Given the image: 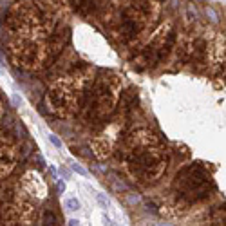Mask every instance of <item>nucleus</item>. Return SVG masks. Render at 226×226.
<instances>
[{"label": "nucleus", "mask_w": 226, "mask_h": 226, "mask_svg": "<svg viewBox=\"0 0 226 226\" xmlns=\"http://www.w3.org/2000/svg\"><path fill=\"white\" fill-rule=\"evenodd\" d=\"M18 185L31 195L34 201H43V199L49 195L47 181L42 177V174L38 170H27L25 174L22 175V179H20Z\"/></svg>", "instance_id": "obj_10"}, {"label": "nucleus", "mask_w": 226, "mask_h": 226, "mask_svg": "<svg viewBox=\"0 0 226 226\" xmlns=\"http://www.w3.org/2000/svg\"><path fill=\"white\" fill-rule=\"evenodd\" d=\"M127 175L139 185H154L168 166V152L148 129H138L121 138L116 147Z\"/></svg>", "instance_id": "obj_1"}, {"label": "nucleus", "mask_w": 226, "mask_h": 226, "mask_svg": "<svg viewBox=\"0 0 226 226\" xmlns=\"http://www.w3.org/2000/svg\"><path fill=\"white\" fill-rule=\"evenodd\" d=\"M56 20L45 16L38 4L20 0L11 6L4 18V38H49Z\"/></svg>", "instance_id": "obj_5"}, {"label": "nucleus", "mask_w": 226, "mask_h": 226, "mask_svg": "<svg viewBox=\"0 0 226 226\" xmlns=\"http://www.w3.org/2000/svg\"><path fill=\"white\" fill-rule=\"evenodd\" d=\"M93 82L91 69H76V71L56 78L45 93L47 111L58 118H72L80 112L83 94L87 85Z\"/></svg>", "instance_id": "obj_3"}, {"label": "nucleus", "mask_w": 226, "mask_h": 226, "mask_svg": "<svg viewBox=\"0 0 226 226\" xmlns=\"http://www.w3.org/2000/svg\"><path fill=\"white\" fill-rule=\"evenodd\" d=\"M129 109H130L129 102L123 105L118 103L116 111L105 121L100 123L102 127L98 129V132L91 139V150L98 159H107L116 150L118 143L121 141L125 127L129 123Z\"/></svg>", "instance_id": "obj_8"}, {"label": "nucleus", "mask_w": 226, "mask_h": 226, "mask_svg": "<svg viewBox=\"0 0 226 226\" xmlns=\"http://www.w3.org/2000/svg\"><path fill=\"white\" fill-rule=\"evenodd\" d=\"M72 168H74V170H76L78 174H82V175H85V174H87V172L83 170V168H82V166H80V165H72Z\"/></svg>", "instance_id": "obj_15"}, {"label": "nucleus", "mask_w": 226, "mask_h": 226, "mask_svg": "<svg viewBox=\"0 0 226 226\" xmlns=\"http://www.w3.org/2000/svg\"><path fill=\"white\" fill-rule=\"evenodd\" d=\"M65 206H67L71 212H76V210L80 208V203H78V199H69V201L65 203Z\"/></svg>", "instance_id": "obj_14"}, {"label": "nucleus", "mask_w": 226, "mask_h": 226, "mask_svg": "<svg viewBox=\"0 0 226 226\" xmlns=\"http://www.w3.org/2000/svg\"><path fill=\"white\" fill-rule=\"evenodd\" d=\"M16 159H18L16 145L9 138L2 136L0 138V175H9L16 166Z\"/></svg>", "instance_id": "obj_11"}, {"label": "nucleus", "mask_w": 226, "mask_h": 226, "mask_svg": "<svg viewBox=\"0 0 226 226\" xmlns=\"http://www.w3.org/2000/svg\"><path fill=\"white\" fill-rule=\"evenodd\" d=\"M51 141L54 145H56V147H60V141H58V138H54V136H51Z\"/></svg>", "instance_id": "obj_18"}, {"label": "nucleus", "mask_w": 226, "mask_h": 226, "mask_svg": "<svg viewBox=\"0 0 226 226\" xmlns=\"http://www.w3.org/2000/svg\"><path fill=\"white\" fill-rule=\"evenodd\" d=\"M175 42V25L172 20H165L157 25V29L152 31L143 42L139 51L136 52L132 60V67L136 71H147L156 67L159 62H163L172 51Z\"/></svg>", "instance_id": "obj_7"}, {"label": "nucleus", "mask_w": 226, "mask_h": 226, "mask_svg": "<svg viewBox=\"0 0 226 226\" xmlns=\"http://www.w3.org/2000/svg\"><path fill=\"white\" fill-rule=\"evenodd\" d=\"M172 188H174L175 195L174 210L175 212H186L192 205L208 197L214 185H212L208 172L201 165H188L175 174Z\"/></svg>", "instance_id": "obj_6"}, {"label": "nucleus", "mask_w": 226, "mask_h": 226, "mask_svg": "<svg viewBox=\"0 0 226 226\" xmlns=\"http://www.w3.org/2000/svg\"><path fill=\"white\" fill-rule=\"evenodd\" d=\"M58 192H60V194L65 192V183H63V181H58Z\"/></svg>", "instance_id": "obj_16"}, {"label": "nucleus", "mask_w": 226, "mask_h": 226, "mask_svg": "<svg viewBox=\"0 0 226 226\" xmlns=\"http://www.w3.org/2000/svg\"><path fill=\"white\" fill-rule=\"evenodd\" d=\"M4 118V103H2V100H0V120Z\"/></svg>", "instance_id": "obj_17"}, {"label": "nucleus", "mask_w": 226, "mask_h": 226, "mask_svg": "<svg viewBox=\"0 0 226 226\" xmlns=\"http://www.w3.org/2000/svg\"><path fill=\"white\" fill-rule=\"evenodd\" d=\"M123 83L118 72H103L85 89L80 114L87 123H102L116 111Z\"/></svg>", "instance_id": "obj_4"}, {"label": "nucleus", "mask_w": 226, "mask_h": 226, "mask_svg": "<svg viewBox=\"0 0 226 226\" xmlns=\"http://www.w3.org/2000/svg\"><path fill=\"white\" fill-rule=\"evenodd\" d=\"M71 2L72 6L85 16L94 13V9H96V0H71Z\"/></svg>", "instance_id": "obj_12"}, {"label": "nucleus", "mask_w": 226, "mask_h": 226, "mask_svg": "<svg viewBox=\"0 0 226 226\" xmlns=\"http://www.w3.org/2000/svg\"><path fill=\"white\" fill-rule=\"evenodd\" d=\"M0 217L6 224H34L36 201L20 185L9 188L0 205Z\"/></svg>", "instance_id": "obj_9"}, {"label": "nucleus", "mask_w": 226, "mask_h": 226, "mask_svg": "<svg viewBox=\"0 0 226 226\" xmlns=\"http://www.w3.org/2000/svg\"><path fill=\"white\" fill-rule=\"evenodd\" d=\"M42 223H43V224L54 226V224H58V219L54 217V214H52L51 210H43V214H42Z\"/></svg>", "instance_id": "obj_13"}, {"label": "nucleus", "mask_w": 226, "mask_h": 226, "mask_svg": "<svg viewBox=\"0 0 226 226\" xmlns=\"http://www.w3.org/2000/svg\"><path fill=\"white\" fill-rule=\"evenodd\" d=\"M161 0H111L103 13L105 27L118 43L141 42L156 29Z\"/></svg>", "instance_id": "obj_2"}, {"label": "nucleus", "mask_w": 226, "mask_h": 226, "mask_svg": "<svg viewBox=\"0 0 226 226\" xmlns=\"http://www.w3.org/2000/svg\"><path fill=\"white\" fill-rule=\"evenodd\" d=\"M69 224H71V226H76V224H78V221H76V219H71V221H69Z\"/></svg>", "instance_id": "obj_19"}]
</instances>
